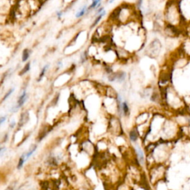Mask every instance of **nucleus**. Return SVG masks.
<instances>
[{"label":"nucleus","instance_id":"nucleus-1","mask_svg":"<svg viewBox=\"0 0 190 190\" xmlns=\"http://www.w3.org/2000/svg\"><path fill=\"white\" fill-rule=\"evenodd\" d=\"M88 7L87 6V5H85L83 8H81L80 9H79L78 12L76 13L75 16L77 17V18H80V17L83 16V15H85V13L88 11Z\"/></svg>","mask_w":190,"mask_h":190},{"label":"nucleus","instance_id":"nucleus-2","mask_svg":"<svg viewBox=\"0 0 190 190\" xmlns=\"http://www.w3.org/2000/svg\"><path fill=\"white\" fill-rule=\"evenodd\" d=\"M27 99V94H26V91H24V92L22 93V94L19 97V100H18V106H21L24 104V103L25 102Z\"/></svg>","mask_w":190,"mask_h":190},{"label":"nucleus","instance_id":"nucleus-3","mask_svg":"<svg viewBox=\"0 0 190 190\" xmlns=\"http://www.w3.org/2000/svg\"><path fill=\"white\" fill-rule=\"evenodd\" d=\"M106 11H103L102 13H100L98 16H97V19L96 20H94V23H93V25H91V28H94L95 25H97V24L101 20V19L106 15Z\"/></svg>","mask_w":190,"mask_h":190},{"label":"nucleus","instance_id":"nucleus-4","mask_svg":"<svg viewBox=\"0 0 190 190\" xmlns=\"http://www.w3.org/2000/svg\"><path fill=\"white\" fill-rule=\"evenodd\" d=\"M102 1V0H94V1H92V3L91 4V5L88 8V10H91V9H93V8H97L98 4Z\"/></svg>","mask_w":190,"mask_h":190},{"label":"nucleus","instance_id":"nucleus-5","mask_svg":"<svg viewBox=\"0 0 190 190\" xmlns=\"http://www.w3.org/2000/svg\"><path fill=\"white\" fill-rule=\"evenodd\" d=\"M136 150H137V155H138V157H139V159H140V163H143V160H144V158H143V154L142 150H141L140 148H139V147H137V148H136Z\"/></svg>","mask_w":190,"mask_h":190},{"label":"nucleus","instance_id":"nucleus-6","mask_svg":"<svg viewBox=\"0 0 190 190\" xmlns=\"http://www.w3.org/2000/svg\"><path fill=\"white\" fill-rule=\"evenodd\" d=\"M130 139L132 141H136L137 139V135L135 131H131L130 132Z\"/></svg>","mask_w":190,"mask_h":190},{"label":"nucleus","instance_id":"nucleus-7","mask_svg":"<svg viewBox=\"0 0 190 190\" xmlns=\"http://www.w3.org/2000/svg\"><path fill=\"white\" fill-rule=\"evenodd\" d=\"M25 160H26V157L25 155H22L20 159V162H19V164H18V169H20L22 167V166L23 165V163Z\"/></svg>","mask_w":190,"mask_h":190},{"label":"nucleus","instance_id":"nucleus-8","mask_svg":"<svg viewBox=\"0 0 190 190\" xmlns=\"http://www.w3.org/2000/svg\"><path fill=\"white\" fill-rule=\"evenodd\" d=\"M29 56V53H28V49H25L24 51H23V54H22V61H26L28 58Z\"/></svg>","mask_w":190,"mask_h":190},{"label":"nucleus","instance_id":"nucleus-9","mask_svg":"<svg viewBox=\"0 0 190 190\" xmlns=\"http://www.w3.org/2000/svg\"><path fill=\"white\" fill-rule=\"evenodd\" d=\"M30 65H31L30 63H27V64H26V65L25 66V68H24L22 70V72H21V74H25L27 71H28L30 70Z\"/></svg>","mask_w":190,"mask_h":190},{"label":"nucleus","instance_id":"nucleus-10","mask_svg":"<svg viewBox=\"0 0 190 190\" xmlns=\"http://www.w3.org/2000/svg\"><path fill=\"white\" fill-rule=\"evenodd\" d=\"M123 111L125 114H127L128 112V107L126 103H123Z\"/></svg>","mask_w":190,"mask_h":190},{"label":"nucleus","instance_id":"nucleus-11","mask_svg":"<svg viewBox=\"0 0 190 190\" xmlns=\"http://www.w3.org/2000/svg\"><path fill=\"white\" fill-rule=\"evenodd\" d=\"M47 68H48V65H45V66L43 68V69H42V72H41V74H40V79H39V80H40L42 78V77H43V75H44V74H45V72Z\"/></svg>","mask_w":190,"mask_h":190},{"label":"nucleus","instance_id":"nucleus-12","mask_svg":"<svg viewBox=\"0 0 190 190\" xmlns=\"http://www.w3.org/2000/svg\"><path fill=\"white\" fill-rule=\"evenodd\" d=\"M13 91H14V89H13V88L11 89V90H10V91H8V93L5 94V97H4V98H3V101H4V100H5V99H7V98H8V97L10 96V95H11V94L13 92Z\"/></svg>","mask_w":190,"mask_h":190},{"label":"nucleus","instance_id":"nucleus-13","mask_svg":"<svg viewBox=\"0 0 190 190\" xmlns=\"http://www.w3.org/2000/svg\"><path fill=\"white\" fill-rule=\"evenodd\" d=\"M63 11H58L57 12H56V16H57V17L60 19V18H61V16H63Z\"/></svg>","mask_w":190,"mask_h":190},{"label":"nucleus","instance_id":"nucleus-14","mask_svg":"<svg viewBox=\"0 0 190 190\" xmlns=\"http://www.w3.org/2000/svg\"><path fill=\"white\" fill-rule=\"evenodd\" d=\"M142 3H143V0H137V7L140 8V6L142 5Z\"/></svg>","mask_w":190,"mask_h":190},{"label":"nucleus","instance_id":"nucleus-15","mask_svg":"<svg viewBox=\"0 0 190 190\" xmlns=\"http://www.w3.org/2000/svg\"><path fill=\"white\" fill-rule=\"evenodd\" d=\"M103 11H104V8H103V7H102V8H100V9L97 11V13H98V14H100V13H102Z\"/></svg>","mask_w":190,"mask_h":190},{"label":"nucleus","instance_id":"nucleus-16","mask_svg":"<svg viewBox=\"0 0 190 190\" xmlns=\"http://www.w3.org/2000/svg\"><path fill=\"white\" fill-rule=\"evenodd\" d=\"M5 119H6V117H2V118H1V120H0V123L2 124L3 122L5 120Z\"/></svg>","mask_w":190,"mask_h":190},{"label":"nucleus","instance_id":"nucleus-17","mask_svg":"<svg viewBox=\"0 0 190 190\" xmlns=\"http://www.w3.org/2000/svg\"><path fill=\"white\" fill-rule=\"evenodd\" d=\"M114 2H115V0H108V2H109V4H111V3H113Z\"/></svg>","mask_w":190,"mask_h":190},{"label":"nucleus","instance_id":"nucleus-18","mask_svg":"<svg viewBox=\"0 0 190 190\" xmlns=\"http://www.w3.org/2000/svg\"><path fill=\"white\" fill-rule=\"evenodd\" d=\"M14 124H15V123H14V122H13V123H11V127H13V126H14Z\"/></svg>","mask_w":190,"mask_h":190},{"label":"nucleus","instance_id":"nucleus-19","mask_svg":"<svg viewBox=\"0 0 190 190\" xmlns=\"http://www.w3.org/2000/svg\"><path fill=\"white\" fill-rule=\"evenodd\" d=\"M92 1H94V0H92Z\"/></svg>","mask_w":190,"mask_h":190}]
</instances>
